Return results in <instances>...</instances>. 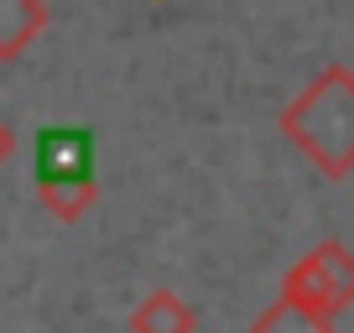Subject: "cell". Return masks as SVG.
Returning <instances> with one entry per match:
<instances>
[{"mask_svg":"<svg viewBox=\"0 0 354 333\" xmlns=\"http://www.w3.org/2000/svg\"><path fill=\"white\" fill-rule=\"evenodd\" d=\"M281 135L318 166L323 178L354 172V68H323L281 110Z\"/></svg>","mask_w":354,"mask_h":333,"instance_id":"1","label":"cell"},{"mask_svg":"<svg viewBox=\"0 0 354 333\" xmlns=\"http://www.w3.org/2000/svg\"><path fill=\"white\" fill-rule=\"evenodd\" d=\"M37 203H42L57 224H73V219H84V213L100 203V182H94V172H73V178H37Z\"/></svg>","mask_w":354,"mask_h":333,"instance_id":"2","label":"cell"},{"mask_svg":"<svg viewBox=\"0 0 354 333\" xmlns=\"http://www.w3.org/2000/svg\"><path fill=\"white\" fill-rule=\"evenodd\" d=\"M131 333H198V312L177 292L156 287L131 307Z\"/></svg>","mask_w":354,"mask_h":333,"instance_id":"3","label":"cell"},{"mask_svg":"<svg viewBox=\"0 0 354 333\" xmlns=\"http://www.w3.org/2000/svg\"><path fill=\"white\" fill-rule=\"evenodd\" d=\"M94 172V146L84 131H47L37 141V178H73Z\"/></svg>","mask_w":354,"mask_h":333,"instance_id":"4","label":"cell"},{"mask_svg":"<svg viewBox=\"0 0 354 333\" xmlns=\"http://www.w3.org/2000/svg\"><path fill=\"white\" fill-rule=\"evenodd\" d=\"M47 32V0H0V63H16Z\"/></svg>","mask_w":354,"mask_h":333,"instance_id":"5","label":"cell"},{"mask_svg":"<svg viewBox=\"0 0 354 333\" xmlns=\"http://www.w3.org/2000/svg\"><path fill=\"white\" fill-rule=\"evenodd\" d=\"M308 260H313V271H318L323 292H328V307H333V312L354 307V250H349V245L323 240Z\"/></svg>","mask_w":354,"mask_h":333,"instance_id":"6","label":"cell"},{"mask_svg":"<svg viewBox=\"0 0 354 333\" xmlns=\"http://www.w3.org/2000/svg\"><path fill=\"white\" fill-rule=\"evenodd\" d=\"M281 297L297 302V307H302V312H313V318H333L328 292H323V281H318V271H313V260H308V256H302L297 266L281 276Z\"/></svg>","mask_w":354,"mask_h":333,"instance_id":"7","label":"cell"},{"mask_svg":"<svg viewBox=\"0 0 354 333\" xmlns=\"http://www.w3.org/2000/svg\"><path fill=\"white\" fill-rule=\"evenodd\" d=\"M328 328H333L328 318H313V312H302L297 302H287V297H277L250 323V333H328Z\"/></svg>","mask_w":354,"mask_h":333,"instance_id":"8","label":"cell"},{"mask_svg":"<svg viewBox=\"0 0 354 333\" xmlns=\"http://www.w3.org/2000/svg\"><path fill=\"white\" fill-rule=\"evenodd\" d=\"M11 146H16V135H11V125L0 120V166H6V156H11Z\"/></svg>","mask_w":354,"mask_h":333,"instance_id":"9","label":"cell"},{"mask_svg":"<svg viewBox=\"0 0 354 333\" xmlns=\"http://www.w3.org/2000/svg\"><path fill=\"white\" fill-rule=\"evenodd\" d=\"M328 333H333V328H328Z\"/></svg>","mask_w":354,"mask_h":333,"instance_id":"10","label":"cell"}]
</instances>
